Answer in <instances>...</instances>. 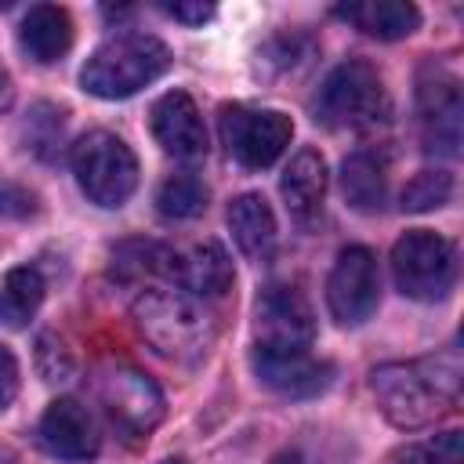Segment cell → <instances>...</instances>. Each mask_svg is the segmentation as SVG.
<instances>
[{
	"instance_id": "8992f818",
	"label": "cell",
	"mask_w": 464,
	"mask_h": 464,
	"mask_svg": "<svg viewBox=\"0 0 464 464\" xmlns=\"http://www.w3.org/2000/svg\"><path fill=\"white\" fill-rule=\"evenodd\" d=\"M392 276H395V286L413 301L446 297L457 276L453 243L431 228H410L392 246Z\"/></svg>"
},
{
	"instance_id": "e0dca14e",
	"label": "cell",
	"mask_w": 464,
	"mask_h": 464,
	"mask_svg": "<svg viewBox=\"0 0 464 464\" xmlns=\"http://www.w3.org/2000/svg\"><path fill=\"white\" fill-rule=\"evenodd\" d=\"M232 261L218 243H199L174 261V283L192 297H221L232 290Z\"/></svg>"
},
{
	"instance_id": "7a4b0ae2",
	"label": "cell",
	"mask_w": 464,
	"mask_h": 464,
	"mask_svg": "<svg viewBox=\"0 0 464 464\" xmlns=\"http://www.w3.org/2000/svg\"><path fill=\"white\" fill-rule=\"evenodd\" d=\"M130 315H134L138 334L152 344V352H160L170 362L192 366L214 344V319L185 290L149 286L134 297Z\"/></svg>"
},
{
	"instance_id": "f1b7e54d",
	"label": "cell",
	"mask_w": 464,
	"mask_h": 464,
	"mask_svg": "<svg viewBox=\"0 0 464 464\" xmlns=\"http://www.w3.org/2000/svg\"><path fill=\"white\" fill-rule=\"evenodd\" d=\"M163 14H170L174 22H185V25H203L210 14H214V4H203V0H178V4H160Z\"/></svg>"
},
{
	"instance_id": "d6a6232c",
	"label": "cell",
	"mask_w": 464,
	"mask_h": 464,
	"mask_svg": "<svg viewBox=\"0 0 464 464\" xmlns=\"http://www.w3.org/2000/svg\"><path fill=\"white\" fill-rule=\"evenodd\" d=\"M160 464H185L181 457H170V460H160Z\"/></svg>"
},
{
	"instance_id": "7402d4cb",
	"label": "cell",
	"mask_w": 464,
	"mask_h": 464,
	"mask_svg": "<svg viewBox=\"0 0 464 464\" xmlns=\"http://www.w3.org/2000/svg\"><path fill=\"white\" fill-rule=\"evenodd\" d=\"M44 301V276L33 265H18L0 279V323L22 326Z\"/></svg>"
},
{
	"instance_id": "7c38bea8",
	"label": "cell",
	"mask_w": 464,
	"mask_h": 464,
	"mask_svg": "<svg viewBox=\"0 0 464 464\" xmlns=\"http://www.w3.org/2000/svg\"><path fill=\"white\" fill-rule=\"evenodd\" d=\"M254 373L265 388L286 399H308L326 392L334 366L315 359L308 348H257L254 344Z\"/></svg>"
},
{
	"instance_id": "603a6c76",
	"label": "cell",
	"mask_w": 464,
	"mask_h": 464,
	"mask_svg": "<svg viewBox=\"0 0 464 464\" xmlns=\"http://www.w3.org/2000/svg\"><path fill=\"white\" fill-rule=\"evenodd\" d=\"M207 199H210V192H207L203 178L170 174L156 192V210L170 221H188V218H199L207 210Z\"/></svg>"
},
{
	"instance_id": "3957f363",
	"label": "cell",
	"mask_w": 464,
	"mask_h": 464,
	"mask_svg": "<svg viewBox=\"0 0 464 464\" xmlns=\"http://www.w3.org/2000/svg\"><path fill=\"white\" fill-rule=\"evenodd\" d=\"M170 69V51L163 40L149 33H120L91 51L80 69V83L87 94L116 102L130 98Z\"/></svg>"
},
{
	"instance_id": "d6986e66",
	"label": "cell",
	"mask_w": 464,
	"mask_h": 464,
	"mask_svg": "<svg viewBox=\"0 0 464 464\" xmlns=\"http://www.w3.org/2000/svg\"><path fill=\"white\" fill-rule=\"evenodd\" d=\"M334 14L352 22L373 40H402L420 25V11L406 0H359L334 7Z\"/></svg>"
},
{
	"instance_id": "cb8c5ba5",
	"label": "cell",
	"mask_w": 464,
	"mask_h": 464,
	"mask_svg": "<svg viewBox=\"0 0 464 464\" xmlns=\"http://www.w3.org/2000/svg\"><path fill=\"white\" fill-rule=\"evenodd\" d=\"M388 464H464V435L450 428L442 435L406 442L388 457Z\"/></svg>"
},
{
	"instance_id": "30bf717a",
	"label": "cell",
	"mask_w": 464,
	"mask_h": 464,
	"mask_svg": "<svg viewBox=\"0 0 464 464\" xmlns=\"http://www.w3.org/2000/svg\"><path fill=\"white\" fill-rule=\"evenodd\" d=\"M417 105H420V134L424 152L431 156H457L460 152V87L457 76L435 65H424L417 83Z\"/></svg>"
},
{
	"instance_id": "277c9868",
	"label": "cell",
	"mask_w": 464,
	"mask_h": 464,
	"mask_svg": "<svg viewBox=\"0 0 464 464\" xmlns=\"http://www.w3.org/2000/svg\"><path fill=\"white\" fill-rule=\"evenodd\" d=\"M312 112L334 130H366L388 120L392 102L381 83V72L370 62L352 58L326 72L312 98Z\"/></svg>"
},
{
	"instance_id": "5b68a950",
	"label": "cell",
	"mask_w": 464,
	"mask_h": 464,
	"mask_svg": "<svg viewBox=\"0 0 464 464\" xmlns=\"http://www.w3.org/2000/svg\"><path fill=\"white\" fill-rule=\"evenodd\" d=\"M72 174L98 207H123L138 188V160L130 145L109 130H91L72 145Z\"/></svg>"
},
{
	"instance_id": "83f0119b",
	"label": "cell",
	"mask_w": 464,
	"mask_h": 464,
	"mask_svg": "<svg viewBox=\"0 0 464 464\" xmlns=\"http://www.w3.org/2000/svg\"><path fill=\"white\" fill-rule=\"evenodd\" d=\"M0 214L4 218H29V214H36V196L14 181H4L0 185Z\"/></svg>"
},
{
	"instance_id": "4316f807",
	"label": "cell",
	"mask_w": 464,
	"mask_h": 464,
	"mask_svg": "<svg viewBox=\"0 0 464 464\" xmlns=\"http://www.w3.org/2000/svg\"><path fill=\"white\" fill-rule=\"evenodd\" d=\"M36 366L44 373V381H69L76 370L72 348L58 337V334H40L36 341Z\"/></svg>"
},
{
	"instance_id": "9a60e30c",
	"label": "cell",
	"mask_w": 464,
	"mask_h": 464,
	"mask_svg": "<svg viewBox=\"0 0 464 464\" xmlns=\"http://www.w3.org/2000/svg\"><path fill=\"white\" fill-rule=\"evenodd\" d=\"M279 192L286 199L290 218L301 228H312L323 214V196H326V163H323V156L312 152V149H301L290 160V167L283 170Z\"/></svg>"
},
{
	"instance_id": "8fae6325",
	"label": "cell",
	"mask_w": 464,
	"mask_h": 464,
	"mask_svg": "<svg viewBox=\"0 0 464 464\" xmlns=\"http://www.w3.org/2000/svg\"><path fill=\"white\" fill-rule=\"evenodd\" d=\"M257 348H312L315 319L297 286L272 283L257 297Z\"/></svg>"
},
{
	"instance_id": "ba28073f",
	"label": "cell",
	"mask_w": 464,
	"mask_h": 464,
	"mask_svg": "<svg viewBox=\"0 0 464 464\" xmlns=\"http://www.w3.org/2000/svg\"><path fill=\"white\" fill-rule=\"evenodd\" d=\"M98 395L112 424L134 439L149 435L163 420V392L149 373L134 366H123V362L105 366L98 377Z\"/></svg>"
},
{
	"instance_id": "484cf974",
	"label": "cell",
	"mask_w": 464,
	"mask_h": 464,
	"mask_svg": "<svg viewBox=\"0 0 464 464\" xmlns=\"http://www.w3.org/2000/svg\"><path fill=\"white\" fill-rule=\"evenodd\" d=\"M62 130H65V112L54 109V105H36L29 123H25V141L36 156H54L58 141H62Z\"/></svg>"
},
{
	"instance_id": "2e32d148",
	"label": "cell",
	"mask_w": 464,
	"mask_h": 464,
	"mask_svg": "<svg viewBox=\"0 0 464 464\" xmlns=\"http://www.w3.org/2000/svg\"><path fill=\"white\" fill-rule=\"evenodd\" d=\"M18 44L36 65H54L72 47V18L58 4H33L18 25Z\"/></svg>"
},
{
	"instance_id": "ffe728a7",
	"label": "cell",
	"mask_w": 464,
	"mask_h": 464,
	"mask_svg": "<svg viewBox=\"0 0 464 464\" xmlns=\"http://www.w3.org/2000/svg\"><path fill=\"white\" fill-rule=\"evenodd\" d=\"M341 188H344V199L359 214H377L384 207V199H388L384 163L373 152H352L341 163Z\"/></svg>"
},
{
	"instance_id": "4fadbf2b",
	"label": "cell",
	"mask_w": 464,
	"mask_h": 464,
	"mask_svg": "<svg viewBox=\"0 0 464 464\" xmlns=\"http://www.w3.org/2000/svg\"><path fill=\"white\" fill-rule=\"evenodd\" d=\"M152 134L174 160H203L207 156V127L196 102L185 91H170L152 105Z\"/></svg>"
},
{
	"instance_id": "4dcf8cb0",
	"label": "cell",
	"mask_w": 464,
	"mask_h": 464,
	"mask_svg": "<svg viewBox=\"0 0 464 464\" xmlns=\"http://www.w3.org/2000/svg\"><path fill=\"white\" fill-rule=\"evenodd\" d=\"M11 102H14V83H11L7 65L0 62V112H7V109H11Z\"/></svg>"
},
{
	"instance_id": "5bb4252c",
	"label": "cell",
	"mask_w": 464,
	"mask_h": 464,
	"mask_svg": "<svg viewBox=\"0 0 464 464\" xmlns=\"http://www.w3.org/2000/svg\"><path fill=\"white\" fill-rule=\"evenodd\" d=\"M40 442L62 460H91L98 457L102 435L87 406L76 399H54L40 417Z\"/></svg>"
},
{
	"instance_id": "9c48e42d",
	"label": "cell",
	"mask_w": 464,
	"mask_h": 464,
	"mask_svg": "<svg viewBox=\"0 0 464 464\" xmlns=\"http://www.w3.org/2000/svg\"><path fill=\"white\" fill-rule=\"evenodd\" d=\"M381 301V272L377 257L366 246H344L326 279V304L337 323L359 326L377 312Z\"/></svg>"
},
{
	"instance_id": "52a82bcc",
	"label": "cell",
	"mask_w": 464,
	"mask_h": 464,
	"mask_svg": "<svg viewBox=\"0 0 464 464\" xmlns=\"http://www.w3.org/2000/svg\"><path fill=\"white\" fill-rule=\"evenodd\" d=\"M221 138L228 145V152L250 167L261 170L268 163H276L290 138H294V123L286 112L279 109H250V105H225L221 109Z\"/></svg>"
},
{
	"instance_id": "1f68e13d",
	"label": "cell",
	"mask_w": 464,
	"mask_h": 464,
	"mask_svg": "<svg viewBox=\"0 0 464 464\" xmlns=\"http://www.w3.org/2000/svg\"><path fill=\"white\" fill-rule=\"evenodd\" d=\"M272 464H301V453H294V450H286V453H279V457H272Z\"/></svg>"
},
{
	"instance_id": "d4e9b609",
	"label": "cell",
	"mask_w": 464,
	"mask_h": 464,
	"mask_svg": "<svg viewBox=\"0 0 464 464\" xmlns=\"http://www.w3.org/2000/svg\"><path fill=\"white\" fill-rule=\"evenodd\" d=\"M453 192V178L446 170H420L413 181L402 188V210H431L442 207Z\"/></svg>"
},
{
	"instance_id": "f546056e",
	"label": "cell",
	"mask_w": 464,
	"mask_h": 464,
	"mask_svg": "<svg viewBox=\"0 0 464 464\" xmlns=\"http://www.w3.org/2000/svg\"><path fill=\"white\" fill-rule=\"evenodd\" d=\"M18 395V362L11 355V348L0 344V410H7Z\"/></svg>"
},
{
	"instance_id": "ac0fdd59",
	"label": "cell",
	"mask_w": 464,
	"mask_h": 464,
	"mask_svg": "<svg viewBox=\"0 0 464 464\" xmlns=\"http://www.w3.org/2000/svg\"><path fill=\"white\" fill-rule=\"evenodd\" d=\"M228 228H232V239L236 246L250 257V261H265L272 250H276V214L268 207L265 196L257 192H243L232 199L228 207Z\"/></svg>"
},
{
	"instance_id": "44dd1931",
	"label": "cell",
	"mask_w": 464,
	"mask_h": 464,
	"mask_svg": "<svg viewBox=\"0 0 464 464\" xmlns=\"http://www.w3.org/2000/svg\"><path fill=\"white\" fill-rule=\"evenodd\" d=\"M174 261H178V254L163 243L127 239L112 250V276L120 283H138V279H149V276H170L174 279Z\"/></svg>"
},
{
	"instance_id": "6da1fadb",
	"label": "cell",
	"mask_w": 464,
	"mask_h": 464,
	"mask_svg": "<svg viewBox=\"0 0 464 464\" xmlns=\"http://www.w3.org/2000/svg\"><path fill=\"white\" fill-rule=\"evenodd\" d=\"M370 392L395 428L435 424L460 399V359L442 352L413 362H384L370 373Z\"/></svg>"
}]
</instances>
